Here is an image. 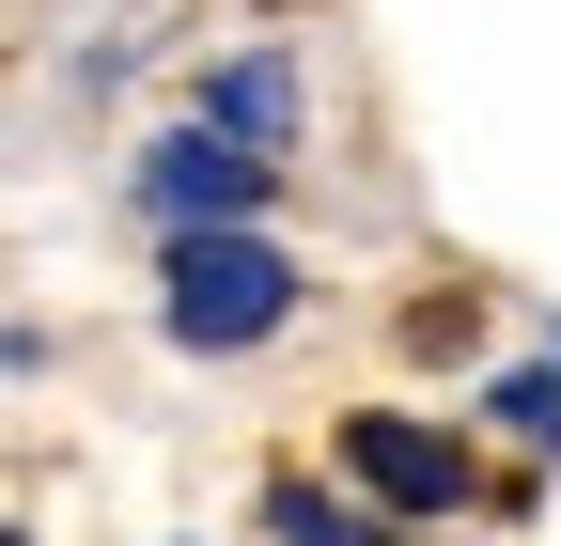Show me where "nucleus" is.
Segmentation results:
<instances>
[{
    "label": "nucleus",
    "mask_w": 561,
    "mask_h": 546,
    "mask_svg": "<svg viewBox=\"0 0 561 546\" xmlns=\"http://www.w3.org/2000/svg\"><path fill=\"white\" fill-rule=\"evenodd\" d=\"M343 468H359L390 515H453V500H468V437L405 422V406H359V422H343Z\"/></svg>",
    "instance_id": "3"
},
{
    "label": "nucleus",
    "mask_w": 561,
    "mask_h": 546,
    "mask_svg": "<svg viewBox=\"0 0 561 546\" xmlns=\"http://www.w3.org/2000/svg\"><path fill=\"white\" fill-rule=\"evenodd\" d=\"M280 172L250 157V141H219V125H172L157 157H140V203H157L172 235H250V203H265Z\"/></svg>",
    "instance_id": "2"
},
{
    "label": "nucleus",
    "mask_w": 561,
    "mask_h": 546,
    "mask_svg": "<svg viewBox=\"0 0 561 546\" xmlns=\"http://www.w3.org/2000/svg\"><path fill=\"white\" fill-rule=\"evenodd\" d=\"M0 546H16V531H0Z\"/></svg>",
    "instance_id": "6"
},
{
    "label": "nucleus",
    "mask_w": 561,
    "mask_h": 546,
    "mask_svg": "<svg viewBox=\"0 0 561 546\" xmlns=\"http://www.w3.org/2000/svg\"><path fill=\"white\" fill-rule=\"evenodd\" d=\"M265 16H297V0H265Z\"/></svg>",
    "instance_id": "5"
},
{
    "label": "nucleus",
    "mask_w": 561,
    "mask_h": 546,
    "mask_svg": "<svg viewBox=\"0 0 561 546\" xmlns=\"http://www.w3.org/2000/svg\"><path fill=\"white\" fill-rule=\"evenodd\" d=\"M280 312H297V250H280V235H172V265H157V328H172L187 360L265 344Z\"/></svg>",
    "instance_id": "1"
},
{
    "label": "nucleus",
    "mask_w": 561,
    "mask_h": 546,
    "mask_svg": "<svg viewBox=\"0 0 561 546\" xmlns=\"http://www.w3.org/2000/svg\"><path fill=\"white\" fill-rule=\"evenodd\" d=\"M203 125L280 172V141H297V79H280V62H234V79H203Z\"/></svg>",
    "instance_id": "4"
}]
</instances>
